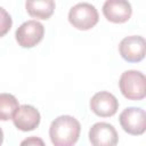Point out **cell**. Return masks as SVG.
<instances>
[{
	"label": "cell",
	"mask_w": 146,
	"mask_h": 146,
	"mask_svg": "<svg viewBox=\"0 0 146 146\" xmlns=\"http://www.w3.org/2000/svg\"><path fill=\"white\" fill-rule=\"evenodd\" d=\"M80 122L71 115L56 117L49 127V137L55 146H72L80 137Z\"/></svg>",
	"instance_id": "6da1fadb"
},
{
	"label": "cell",
	"mask_w": 146,
	"mask_h": 146,
	"mask_svg": "<svg viewBox=\"0 0 146 146\" xmlns=\"http://www.w3.org/2000/svg\"><path fill=\"white\" fill-rule=\"evenodd\" d=\"M121 94L130 100H141L146 96V79L144 73L136 70L124 71L119 80Z\"/></svg>",
	"instance_id": "7a4b0ae2"
},
{
	"label": "cell",
	"mask_w": 146,
	"mask_h": 146,
	"mask_svg": "<svg viewBox=\"0 0 146 146\" xmlns=\"http://www.w3.org/2000/svg\"><path fill=\"white\" fill-rule=\"evenodd\" d=\"M99 19L96 7L88 2H80L73 6L68 11V22L73 27L87 31L92 29Z\"/></svg>",
	"instance_id": "3957f363"
},
{
	"label": "cell",
	"mask_w": 146,
	"mask_h": 146,
	"mask_svg": "<svg viewBox=\"0 0 146 146\" xmlns=\"http://www.w3.org/2000/svg\"><path fill=\"white\" fill-rule=\"evenodd\" d=\"M119 121L121 128L129 135L140 136L146 130V112L140 107H127L124 108Z\"/></svg>",
	"instance_id": "277c9868"
},
{
	"label": "cell",
	"mask_w": 146,
	"mask_h": 146,
	"mask_svg": "<svg viewBox=\"0 0 146 146\" xmlns=\"http://www.w3.org/2000/svg\"><path fill=\"white\" fill-rule=\"evenodd\" d=\"M44 35L43 25L34 19L24 22L15 32L17 43L22 48H33L40 43Z\"/></svg>",
	"instance_id": "5b68a950"
},
{
	"label": "cell",
	"mask_w": 146,
	"mask_h": 146,
	"mask_svg": "<svg viewBox=\"0 0 146 146\" xmlns=\"http://www.w3.org/2000/svg\"><path fill=\"white\" fill-rule=\"evenodd\" d=\"M121 57L129 63H138L144 59L146 51L145 39L140 35H129L121 40L119 44Z\"/></svg>",
	"instance_id": "8992f818"
},
{
	"label": "cell",
	"mask_w": 146,
	"mask_h": 146,
	"mask_svg": "<svg viewBox=\"0 0 146 146\" xmlns=\"http://www.w3.org/2000/svg\"><path fill=\"white\" fill-rule=\"evenodd\" d=\"M90 110L100 117L113 116L119 108V102L114 95L108 91H99L90 99Z\"/></svg>",
	"instance_id": "52a82bcc"
},
{
	"label": "cell",
	"mask_w": 146,
	"mask_h": 146,
	"mask_svg": "<svg viewBox=\"0 0 146 146\" xmlns=\"http://www.w3.org/2000/svg\"><path fill=\"white\" fill-rule=\"evenodd\" d=\"M89 141L94 146H114L119 141V136L112 124L97 122L89 130Z\"/></svg>",
	"instance_id": "ba28073f"
},
{
	"label": "cell",
	"mask_w": 146,
	"mask_h": 146,
	"mask_svg": "<svg viewBox=\"0 0 146 146\" xmlns=\"http://www.w3.org/2000/svg\"><path fill=\"white\" fill-rule=\"evenodd\" d=\"M105 18L115 24H122L130 19L132 7L128 0H106L103 5Z\"/></svg>",
	"instance_id": "9c48e42d"
},
{
	"label": "cell",
	"mask_w": 146,
	"mask_h": 146,
	"mask_svg": "<svg viewBox=\"0 0 146 146\" xmlns=\"http://www.w3.org/2000/svg\"><path fill=\"white\" fill-rule=\"evenodd\" d=\"M14 125L21 131H32L39 124L41 120V115L39 111L31 105H19L13 116Z\"/></svg>",
	"instance_id": "30bf717a"
},
{
	"label": "cell",
	"mask_w": 146,
	"mask_h": 146,
	"mask_svg": "<svg viewBox=\"0 0 146 146\" xmlns=\"http://www.w3.org/2000/svg\"><path fill=\"white\" fill-rule=\"evenodd\" d=\"M55 0H26L25 9L27 14L36 19H48L55 11Z\"/></svg>",
	"instance_id": "8fae6325"
},
{
	"label": "cell",
	"mask_w": 146,
	"mask_h": 146,
	"mask_svg": "<svg viewBox=\"0 0 146 146\" xmlns=\"http://www.w3.org/2000/svg\"><path fill=\"white\" fill-rule=\"evenodd\" d=\"M19 107L17 98L11 94H0V121L11 120Z\"/></svg>",
	"instance_id": "7c38bea8"
},
{
	"label": "cell",
	"mask_w": 146,
	"mask_h": 146,
	"mask_svg": "<svg viewBox=\"0 0 146 146\" xmlns=\"http://www.w3.org/2000/svg\"><path fill=\"white\" fill-rule=\"evenodd\" d=\"M11 25H13L11 16L7 13L6 9L0 7V38H2L9 32V30L11 29Z\"/></svg>",
	"instance_id": "4fadbf2b"
},
{
	"label": "cell",
	"mask_w": 146,
	"mask_h": 146,
	"mask_svg": "<svg viewBox=\"0 0 146 146\" xmlns=\"http://www.w3.org/2000/svg\"><path fill=\"white\" fill-rule=\"evenodd\" d=\"M35 144H40V145H43V141L36 137H31L29 139H25L22 141V145H35Z\"/></svg>",
	"instance_id": "5bb4252c"
},
{
	"label": "cell",
	"mask_w": 146,
	"mask_h": 146,
	"mask_svg": "<svg viewBox=\"0 0 146 146\" xmlns=\"http://www.w3.org/2000/svg\"><path fill=\"white\" fill-rule=\"evenodd\" d=\"M3 143V131H2V129L0 128V145Z\"/></svg>",
	"instance_id": "9a60e30c"
}]
</instances>
